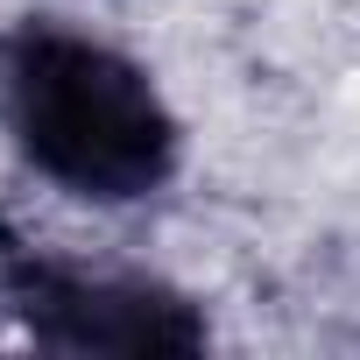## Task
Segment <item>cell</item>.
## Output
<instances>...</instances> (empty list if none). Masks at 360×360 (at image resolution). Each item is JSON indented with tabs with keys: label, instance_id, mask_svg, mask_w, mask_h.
<instances>
[{
	"label": "cell",
	"instance_id": "obj_1",
	"mask_svg": "<svg viewBox=\"0 0 360 360\" xmlns=\"http://www.w3.org/2000/svg\"><path fill=\"white\" fill-rule=\"evenodd\" d=\"M0 120L50 184L99 205L148 198L176 169V120L148 71L57 22L0 36Z\"/></svg>",
	"mask_w": 360,
	"mask_h": 360
},
{
	"label": "cell",
	"instance_id": "obj_2",
	"mask_svg": "<svg viewBox=\"0 0 360 360\" xmlns=\"http://www.w3.org/2000/svg\"><path fill=\"white\" fill-rule=\"evenodd\" d=\"M0 290L22 311V325L57 353H198L205 346L198 311L176 290L148 276L78 269L22 240H0Z\"/></svg>",
	"mask_w": 360,
	"mask_h": 360
}]
</instances>
